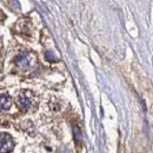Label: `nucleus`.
Wrapping results in <instances>:
<instances>
[{"label":"nucleus","instance_id":"39448f33","mask_svg":"<svg viewBox=\"0 0 153 153\" xmlns=\"http://www.w3.org/2000/svg\"><path fill=\"white\" fill-rule=\"evenodd\" d=\"M73 135H74V140L76 143L79 145L80 141H81V131L78 126H73Z\"/></svg>","mask_w":153,"mask_h":153},{"label":"nucleus","instance_id":"20e7f679","mask_svg":"<svg viewBox=\"0 0 153 153\" xmlns=\"http://www.w3.org/2000/svg\"><path fill=\"white\" fill-rule=\"evenodd\" d=\"M12 106V99L6 91H0V112L6 111Z\"/></svg>","mask_w":153,"mask_h":153},{"label":"nucleus","instance_id":"7ed1b4c3","mask_svg":"<svg viewBox=\"0 0 153 153\" xmlns=\"http://www.w3.org/2000/svg\"><path fill=\"white\" fill-rule=\"evenodd\" d=\"M14 147L13 138L7 133H0V152H11Z\"/></svg>","mask_w":153,"mask_h":153},{"label":"nucleus","instance_id":"f03ea898","mask_svg":"<svg viewBox=\"0 0 153 153\" xmlns=\"http://www.w3.org/2000/svg\"><path fill=\"white\" fill-rule=\"evenodd\" d=\"M34 61V57L30 53H20L18 57L16 58V65L18 67V70L21 72L28 71Z\"/></svg>","mask_w":153,"mask_h":153},{"label":"nucleus","instance_id":"f257e3e1","mask_svg":"<svg viewBox=\"0 0 153 153\" xmlns=\"http://www.w3.org/2000/svg\"><path fill=\"white\" fill-rule=\"evenodd\" d=\"M16 102L21 111L30 110L33 104V93L31 91H21L16 99Z\"/></svg>","mask_w":153,"mask_h":153}]
</instances>
